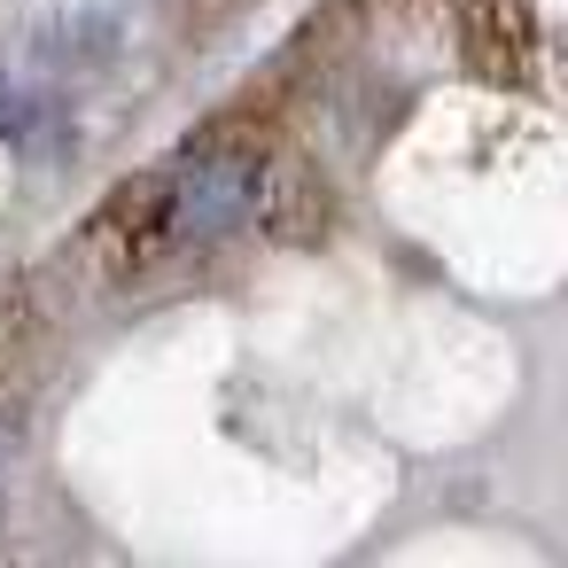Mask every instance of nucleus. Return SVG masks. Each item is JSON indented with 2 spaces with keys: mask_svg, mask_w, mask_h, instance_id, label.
Wrapping results in <instances>:
<instances>
[{
  "mask_svg": "<svg viewBox=\"0 0 568 568\" xmlns=\"http://www.w3.org/2000/svg\"><path fill=\"white\" fill-rule=\"evenodd\" d=\"M250 211H257V164L211 149V156L172 172V187H164V242H219Z\"/></svg>",
  "mask_w": 568,
  "mask_h": 568,
  "instance_id": "f257e3e1",
  "label": "nucleus"
},
{
  "mask_svg": "<svg viewBox=\"0 0 568 568\" xmlns=\"http://www.w3.org/2000/svg\"><path fill=\"white\" fill-rule=\"evenodd\" d=\"M32 118H40V110H32L9 79H0V141H24V125H32Z\"/></svg>",
  "mask_w": 568,
  "mask_h": 568,
  "instance_id": "f03ea898",
  "label": "nucleus"
}]
</instances>
